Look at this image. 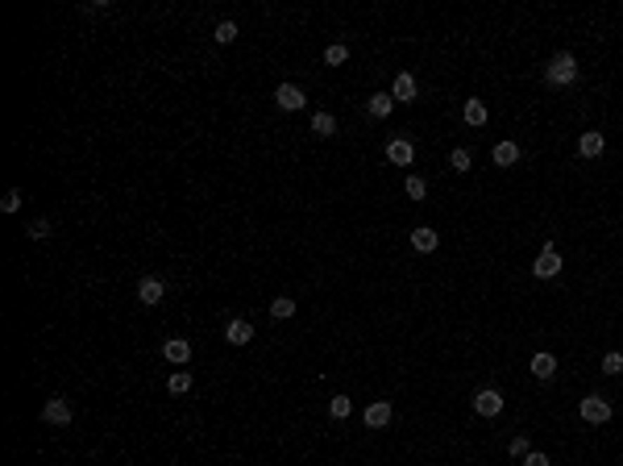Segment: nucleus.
Here are the masks:
<instances>
[{
  "instance_id": "f257e3e1",
  "label": "nucleus",
  "mask_w": 623,
  "mask_h": 466,
  "mask_svg": "<svg viewBox=\"0 0 623 466\" xmlns=\"http://www.w3.org/2000/svg\"><path fill=\"white\" fill-rule=\"evenodd\" d=\"M544 80H548L553 88H570V84L578 80V58L561 50V54H557V58L548 63V71H544Z\"/></svg>"
},
{
  "instance_id": "f03ea898",
  "label": "nucleus",
  "mask_w": 623,
  "mask_h": 466,
  "mask_svg": "<svg viewBox=\"0 0 623 466\" xmlns=\"http://www.w3.org/2000/svg\"><path fill=\"white\" fill-rule=\"evenodd\" d=\"M42 420L54 424V429H67V424H71V400H67V396H50L42 404Z\"/></svg>"
},
{
  "instance_id": "7ed1b4c3",
  "label": "nucleus",
  "mask_w": 623,
  "mask_h": 466,
  "mask_svg": "<svg viewBox=\"0 0 623 466\" xmlns=\"http://www.w3.org/2000/svg\"><path fill=\"white\" fill-rule=\"evenodd\" d=\"M532 275L536 279H557V275H561V254H557V246H544V250H540V258L532 263Z\"/></svg>"
},
{
  "instance_id": "20e7f679",
  "label": "nucleus",
  "mask_w": 623,
  "mask_h": 466,
  "mask_svg": "<svg viewBox=\"0 0 623 466\" xmlns=\"http://www.w3.org/2000/svg\"><path fill=\"white\" fill-rule=\"evenodd\" d=\"M578 413H582L586 424H607V420H611V404H607L603 396H586L578 404Z\"/></svg>"
},
{
  "instance_id": "39448f33",
  "label": "nucleus",
  "mask_w": 623,
  "mask_h": 466,
  "mask_svg": "<svg viewBox=\"0 0 623 466\" xmlns=\"http://www.w3.org/2000/svg\"><path fill=\"white\" fill-rule=\"evenodd\" d=\"M274 104H278L283 113H300V108L308 104V96H304V88H295V84H278V88H274Z\"/></svg>"
},
{
  "instance_id": "423d86ee",
  "label": "nucleus",
  "mask_w": 623,
  "mask_h": 466,
  "mask_svg": "<svg viewBox=\"0 0 623 466\" xmlns=\"http://www.w3.org/2000/svg\"><path fill=\"white\" fill-rule=\"evenodd\" d=\"M162 296H167V283L158 279V275H146V279L137 283V300H141V304L154 308V304H162Z\"/></svg>"
},
{
  "instance_id": "0eeeda50",
  "label": "nucleus",
  "mask_w": 623,
  "mask_h": 466,
  "mask_svg": "<svg viewBox=\"0 0 623 466\" xmlns=\"http://www.w3.org/2000/svg\"><path fill=\"white\" fill-rule=\"evenodd\" d=\"M224 341H229V346H250V341H254V325H250L245 317H233V321L224 325Z\"/></svg>"
},
{
  "instance_id": "6e6552de",
  "label": "nucleus",
  "mask_w": 623,
  "mask_h": 466,
  "mask_svg": "<svg viewBox=\"0 0 623 466\" xmlns=\"http://www.w3.org/2000/svg\"><path fill=\"white\" fill-rule=\"evenodd\" d=\"M162 358H167L171 367H187V363H191V341H183V337L162 341Z\"/></svg>"
},
{
  "instance_id": "1a4fd4ad",
  "label": "nucleus",
  "mask_w": 623,
  "mask_h": 466,
  "mask_svg": "<svg viewBox=\"0 0 623 466\" xmlns=\"http://www.w3.org/2000/svg\"><path fill=\"white\" fill-rule=\"evenodd\" d=\"M474 413H478V417H499V413H503V396H499L494 387H482V391L474 396Z\"/></svg>"
},
{
  "instance_id": "9d476101",
  "label": "nucleus",
  "mask_w": 623,
  "mask_h": 466,
  "mask_svg": "<svg viewBox=\"0 0 623 466\" xmlns=\"http://www.w3.org/2000/svg\"><path fill=\"white\" fill-rule=\"evenodd\" d=\"M416 92H420L416 75H411V71H399V75H395V84H391V96H395V104H407V100H416Z\"/></svg>"
},
{
  "instance_id": "9b49d317",
  "label": "nucleus",
  "mask_w": 623,
  "mask_h": 466,
  "mask_svg": "<svg viewBox=\"0 0 623 466\" xmlns=\"http://www.w3.org/2000/svg\"><path fill=\"white\" fill-rule=\"evenodd\" d=\"M361 420H366V429H383V424H391V400H374Z\"/></svg>"
},
{
  "instance_id": "f8f14e48",
  "label": "nucleus",
  "mask_w": 623,
  "mask_h": 466,
  "mask_svg": "<svg viewBox=\"0 0 623 466\" xmlns=\"http://www.w3.org/2000/svg\"><path fill=\"white\" fill-rule=\"evenodd\" d=\"M387 158H391L395 167H407V163L416 158V150H411V141L407 138H395V141H387Z\"/></svg>"
},
{
  "instance_id": "ddd939ff",
  "label": "nucleus",
  "mask_w": 623,
  "mask_h": 466,
  "mask_svg": "<svg viewBox=\"0 0 623 466\" xmlns=\"http://www.w3.org/2000/svg\"><path fill=\"white\" fill-rule=\"evenodd\" d=\"M603 150H607V138H603V134H594V130L578 138V154H582V158H598Z\"/></svg>"
},
{
  "instance_id": "4468645a",
  "label": "nucleus",
  "mask_w": 623,
  "mask_h": 466,
  "mask_svg": "<svg viewBox=\"0 0 623 466\" xmlns=\"http://www.w3.org/2000/svg\"><path fill=\"white\" fill-rule=\"evenodd\" d=\"M490 158H494V167H515V163H520V146H515V141H499V146L490 150Z\"/></svg>"
},
{
  "instance_id": "2eb2a0df",
  "label": "nucleus",
  "mask_w": 623,
  "mask_h": 466,
  "mask_svg": "<svg viewBox=\"0 0 623 466\" xmlns=\"http://www.w3.org/2000/svg\"><path fill=\"white\" fill-rule=\"evenodd\" d=\"M411 246H416L420 254H432V250L441 246V237H437V229H428V225H420V229H411Z\"/></svg>"
},
{
  "instance_id": "dca6fc26",
  "label": "nucleus",
  "mask_w": 623,
  "mask_h": 466,
  "mask_svg": "<svg viewBox=\"0 0 623 466\" xmlns=\"http://www.w3.org/2000/svg\"><path fill=\"white\" fill-rule=\"evenodd\" d=\"M391 108H395V96L391 92H374L366 100V113H370V117H391Z\"/></svg>"
},
{
  "instance_id": "f3484780",
  "label": "nucleus",
  "mask_w": 623,
  "mask_h": 466,
  "mask_svg": "<svg viewBox=\"0 0 623 466\" xmlns=\"http://www.w3.org/2000/svg\"><path fill=\"white\" fill-rule=\"evenodd\" d=\"M461 117H465V125H487V100H465V108H461Z\"/></svg>"
},
{
  "instance_id": "a211bd4d",
  "label": "nucleus",
  "mask_w": 623,
  "mask_h": 466,
  "mask_svg": "<svg viewBox=\"0 0 623 466\" xmlns=\"http://www.w3.org/2000/svg\"><path fill=\"white\" fill-rule=\"evenodd\" d=\"M532 374H536V379H553V374H557V358H553V354H544V350L532 354Z\"/></svg>"
},
{
  "instance_id": "6ab92c4d",
  "label": "nucleus",
  "mask_w": 623,
  "mask_h": 466,
  "mask_svg": "<svg viewBox=\"0 0 623 466\" xmlns=\"http://www.w3.org/2000/svg\"><path fill=\"white\" fill-rule=\"evenodd\" d=\"M312 134L333 138V134H337V117H333V113H316V117H312Z\"/></svg>"
},
{
  "instance_id": "aec40b11",
  "label": "nucleus",
  "mask_w": 623,
  "mask_h": 466,
  "mask_svg": "<svg viewBox=\"0 0 623 466\" xmlns=\"http://www.w3.org/2000/svg\"><path fill=\"white\" fill-rule=\"evenodd\" d=\"M270 317H274V321L295 317V300H291V296H274V300H270Z\"/></svg>"
},
{
  "instance_id": "412c9836",
  "label": "nucleus",
  "mask_w": 623,
  "mask_h": 466,
  "mask_svg": "<svg viewBox=\"0 0 623 466\" xmlns=\"http://www.w3.org/2000/svg\"><path fill=\"white\" fill-rule=\"evenodd\" d=\"M349 413H354V400H349V396H333V400H328V417L333 420H345Z\"/></svg>"
},
{
  "instance_id": "4be33fe9",
  "label": "nucleus",
  "mask_w": 623,
  "mask_h": 466,
  "mask_svg": "<svg viewBox=\"0 0 623 466\" xmlns=\"http://www.w3.org/2000/svg\"><path fill=\"white\" fill-rule=\"evenodd\" d=\"M167 391H171V396H187V391H191V371H175L167 379Z\"/></svg>"
},
{
  "instance_id": "5701e85b",
  "label": "nucleus",
  "mask_w": 623,
  "mask_h": 466,
  "mask_svg": "<svg viewBox=\"0 0 623 466\" xmlns=\"http://www.w3.org/2000/svg\"><path fill=\"white\" fill-rule=\"evenodd\" d=\"M50 233H54V221H50V217H38V221H30L25 237H34V241H46Z\"/></svg>"
},
{
  "instance_id": "b1692460",
  "label": "nucleus",
  "mask_w": 623,
  "mask_h": 466,
  "mask_svg": "<svg viewBox=\"0 0 623 466\" xmlns=\"http://www.w3.org/2000/svg\"><path fill=\"white\" fill-rule=\"evenodd\" d=\"M470 163H474V154H470V150H465V146H457V150H453V154H449V167H453V171H457V175H461V171H470Z\"/></svg>"
},
{
  "instance_id": "393cba45",
  "label": "nucleus",
  "mask_w": 623,
  "mask_h": 466,
  "mask_svg": "<svg viewBox=\"0 0 623 466\" xmlns=\"http://www.w3.org/2000/svg\"><path fill=\"white\" fill-rule=\"evenodd\" d=\"M212 38H217L221 46H229V42H237V25H233V21H221V25L212 30Z\"/></svg>"
},
{
  "instance_id": "a878e982",
  "label": "nucleus",
  "mask_w": 623,
  "mask_h": 466,
  "mask_svg": "<svg viewBox=\"0 0 623 466\" xmlns=\"http://www.w3.org/2000/svg\"><path fill=\"white\" fill-rule=\"evenodd\" d=\"M345 58H349V50L341 46V42H333V46L324 50V63H328V67H341Z\"/></svg>"
},
{
  "instance_id": "bb28decb",
  "label": "nucleus",
  "mask_w": 623,
  "mask_h": 466,
  "mask_svg": "<svg viewBox=\"0 0 623 466\" xmlns=\"http://www.w3.org/2000/svg\"><path fill=\"white\" fill-rule=\"evenodd\" d=\"M407 196H411V200H424V196H428V184H424V180H420V175H407Z\"/></svg>"
},
{
  "instance_id": "cd10ccee",
  "label": "nucleus",
  "mask_w": 623,
  "mask_h": 466,
  "mask_svg": "<svg viewBox=\"0 0 623 466\" xmlns=\"http://www.w3.org/2000/svg\"><path fill=\"white\" fill-rule=\"evenodd\" d=\"M0 208H4V213H17V208H21V187H8L4 200H0Z\"/></svg>"
},
{
  "instance_id": "c85d7f7f",
  "label": "nucleus",
  "mask_w": 623,
  "mask_h": 466,
  "mask_svg": "<svg viewBox=\"0 0 623 466\" xmlns=\"http://www.w3.org/2000/svg\"><path fill=\"white\" fill-rule=\"evenodd\" d=\"M603 371H607V374H623V354H615V350H611V354L603 358Z\"/></svg>"
},
{
  "instance_id": "c756f323",
  "label": "nucleus",
  "mask_w": 623,
  "mask_h": 466,
  "mask_svg": "<svg viewBox=\"0 0 623 466\" xmlns=\"http://www.w3.org/2000/svg\"><path fill=\"white\" fill-rule=\"evenodd\" d=\"M515 458H524V454H532V446H528V437H511V446H507Z\"/></svg>"
},
{
  "instance_id": "7c9ffc66",
  "label": "nucleus",
  "mask_w": 623,
  "mask_h": 466,
  "mask_svg": "<svg viewBox=\"0 0 623 466\" xmlns=\"http://www.w3.org/2000/svg\"><path fill=\"white\" fill-rule=\"evenodd\" d=\"M524 466H548V458H544V454H536V450H532V454H524Z\"/></svg>"
}]
</instances>
